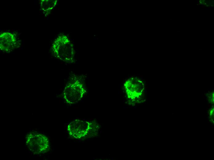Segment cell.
<instances>
[{
    "mask_svg": "<svg viewBox=\"0 0 214 160\" xmlns=\"http://www.w3.org/2000/svg\"><path fill=\"white\" fill-rule=\"evenodd\" d=\"M96 123L80 119H76L69 123L67 130L69 135L76 139H83L92 137L98 131Z\"/></svg>",
    "mask_w": 214,
    "mask_h": 160,
    "instance_id": "6da1fadb",
    "label": "cell"
},
{
    "mask_svg": "<svg viewBox=\"0 0 214 160\" xmlns=\"http://www.w3.org/2000/svg\"><path fill=\"white\" fill-rule=\"evenodd\" d=\"M26 142L29 149L35 154L45 153L50 149L48 138L45 135L36 132H31L27 134Z\"/></svg>",
    "mask_w": 214,
    "mask_h": 160,
    "instance_id": "7a4b0ae2",
    "label": "cell"
},
{
    "mask_svg": "<svg viewBox=\"0 0 214 160\" xmlns=\"http://www.w3.org/2000/svg\"><path fill=\"white\" fill-rule=\"evenodd\" d=\"M0 49L6 52L12 51L18 45V41L12 34L4 32L0 34Z\"/></svg>",
    "mask_w": 214,
    "mask_h": 160,
    "instance_id": "3957f363",
    "label": "cell"
},
{
    "mask_svg": "<svg viewBox=\"0 0 214 160\" xmlns=\"http://www.w3.org/2000/svg\"><path fill=\"white\" fill-rule=\"evenodd\" d=\"M67 42L65 38L60 37L55 42L53 46V50L56 56L63 60L66 61L69 56L67 50Z\"/></svg>",
    "mask_w": 214,
    "mask_h": 160,
    "instance_id": "277c9868",
    "label": "cell"
}]
</instances>
